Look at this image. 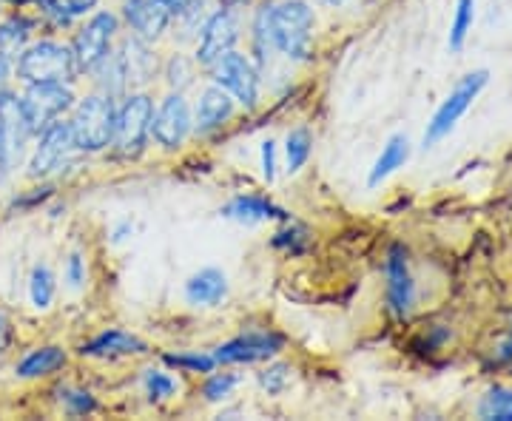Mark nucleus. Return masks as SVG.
<instances>
[{"label":"nucleus","instance_id":"obj_40","mask_svg":"<svg viewBox=\"0 0 512 421\" xmlns=\"http://www.w3.org/2000/svg\"><path fill=\"white\" fill-rule=\"evenodd\" d=\"M15 83V57L0 55V92Z\"/></svg>","mask_w":512,"mask_h":421},{"label":"nucleus","instance_id":"obj_30","mask_svg":"<svg viewBox=\"0 0 512 421\" xmlns=\"http://www.w3.org/2000/svg\"><path fill=\"white\" fill-rule=\"evenodd\" d=\"M256 387L265 393V396H271V399H282L288 390L296 382V367L291 362H285V359H271V362H262V367L256 370Z\"/></svg>","mask_w":512,"mask_h":421},{"label":"nucleus","instance_id":"obj_43","mask_svg":"<svg viewBox=\"0 0 512 421\" xmlns=\"http://www.w3.org/2000/svg\"><path fill=\"white\" fill-rule=\"evenodd\" d=\"M504 353H501V359H504V362H512V333H510V339H507V345H504Z\"/></svg>","mask_w":512,"mask_h":421},{"label":"nucleus","instance_id":"obj_35","mask_svg":"<svg viewBox=\"0 0 512 421\" xmlns=\"http://www.w3.org/2000/svg\"><path fill=\"white\" fill-rule=\"evenodd\" d=\"M478 419L484 421H512V387H490L478 402Z\"/></svg>","mask_w":512,"mask_h":421},{"label":"nucleus","instance_id":"obj_1","mask_svg":"<svg viewBox=\"0 0 512 421\" xmlns=\"http://www.w3.org/2000/svg\"><path fill=\"white\" fill-rule=\"evenodd\" d=\"M316 9L311 0H268V32L276 55L291 63L316 60Z\"/></svg>","mask_w":512,"mask_h":421},{"label":"nucleus","instance_id":"obj_38","mask_svg":"<svg viewBox=\"0 0 512 421\" xmlns=\"http://www.w3.org/2000/svg\"><path fill=\"white\" fill-rule=\"evenodd\" d=\"M18 342V328H15V319L0 308V359L12 356Z\"/></svg>","mask_w":512,"mask_h":421},{"label":"nucleus","instance_id":"obj_31","mask_svg":"<svg viewBox=\"0 0 512 421\" xmlns=\"http://www.w3.org/2000/svg\"><path fill=\"white\" fill-rule=\"evenodd\" d=\"M242 385V376L234 373V370H228V367H214L211 373H205L202 376L200 387H197V396H200L202 404H225L234 393H237V387Z\"/></svg>","mask_w":512,"mask_h":421},{"label":"nucleus","instance_id":"obj_8","mask_svg":"<svg viewBox=\"0 0 512 421\" xmlns=\"http://www.w3.org/2000/svg\"><path fill=\"white\" fill-rule=\"evenodd\" d=\"M239 40H242V9L217 3L211 9V15L202 20L200 32L194 37V55L191 57H194V63L205 72L222 55H228L231 49H237Z\"/></svg>","mask_w":512,"mask_h":421},{"label":"nucleus","instance_id":"obj_12","mask_svg":"<svg viewBox=\"0 0 512 421\" xmlns=\"http://www.w3.org/2000/svg\"><path fill=\"white\" fill-rule=\"evenodd\" d=\"M18 94L23 117L35 134L60 117H69L77 100V89L72 83H23Z\"/></svg>","mask_w":512,"mask_h":421},{"label":"nucleus","instance_id":"obj_34","mask_svg":"<svg viewBox=\"0 0 512 421\" xmlns=\"http://www.w3.org/2000/svg\"><path fill=\"white\" fill-rule=\"evenodd\" d=\"M476 23V0H456V12L450 20V35H447V49L461 52L467 46V37Z\"/></svg>","mask_w":512,"mask_h":421},{"label":"nucleus","instance_id":"obj_36","mask_svg":"<svg viewBox=\"0 0 512 421\" xmlns=\"http://www.w3.org/2000/svg\"><path fill=\"white\" fill-rule=\"evenodd\" d=\"M63 288L69 293H83L89 288V257L83 248H74L63 257Z\"/></svg>","mask_w":512,"mask_h":421},{"label":"nucleus","instance_id":"obj_11","mask_svg":"<svg viewBox=\"0 0 512 421\" xmlns=\"http://www.w3.org/2000/svg\"><path fill=\"white\" fill-rule=\"evenodd\" d=\"M194 137V109L185 92H168L154 103L151 117V146L165 154H177Z\"/></svg>","mask_w":512,"mask_h":421},{"label":"nucleus","instance_id":"obj_27","mask_svg":"<svg viewBox=\"0 0 512 421\" xmlns=\"http://www.w3.org/2000/svg\"><path fill=\"white\" fill-rule=\"evenodd\" d=\"M140 390H143V396H146L148 404H154V407H160V404L174 402L177 396H180V379L174 376V370H168V367L160 362V365H146L140 370Z\"/></svg>","mask_w":512,"mask_h":421},{"label":"nucleus","instance_id":"obj_14","mask_svg":"<svg viewBox=\"0 0 512 421\" xmlns=\"http://www.w3.org/2000/svg\"><path fill=\"white\" fill-rule=\"evenodd\" d=\"M77 359L89 362H123V359H143L151 356V345L140 333L126 328H103L74 348Z\"/></svg>","mask_w":512,"mask_h":421},{"label":"nucleus","instance_id":"obj_2","mask_svg":"<svg viewBox=\"0 0 512 421\" xmlns=\"http://www.w3.org/2000/svg\"><path fill=\"white\" fill-rule=\"evenodd\" d=\"M83 77L74 60L72 43L55 35H37L15 57V83H72Z\"/></svg>","mask_w":512,"mask_h":421},{"label":"nucleus","instance_id":"obj_33","mask_svg":"<svg viewBox=\"0 0 512 421\" xmlns=\"http://www.w3.org/2000/svg\"><path fill=\"white\" fill-rule=\"evenodd\" d=\"M282 154H285V171L288 174H299L305 165L311 163L313 157V131L308 126H293L288 134H285V146H282Z\"/></svg>","mask_w":512,"mask_h":421},{"label":"nucleus","instance_id":"obj_32","mask_svg":"<svg viewBox=\"0 0 512 421\" xmlns=\"http://www.w3.org/2000/svg\"><path fill=\"white\" fill-rule=\"evenodd\" d=\"M200 72L202 69L194 63V57L183 55V52H171V57L160 63V77H165L168 92H188Z\"/></svg>","mask_w":512,"mask_h":421},{"label":"nucleus","instance_id":"obj_13","mask_svg":"<svg viewBox=\"0 0 512 421\" xmlns=\"http://www.w3.org/2000/svg\"><path fill=\"white\" fill-rule=\"evenodd\" d=\"M180 9H183L180 0H123L117 15L123 20V29H128V35L154 46L174 29Z\"/></svg>","mask_w":512,"mask_h":421},{"label":"nucleus","instance_id":"obj_24","mask_svg":"<svg viewBox=\"0 0 512 421\" xmlns=\"http://www.w3.org/2000/svg\"><path fill=\"white\" fill-rule=\"evenodd\" d=\"M60 293V276L49 262H35L26 276V302L35 313H49Z\"/></svg>","mask_w":512,"mask_h":421},{"label":"nucleus","instance_id":"obj_29","mask_svg":"<svg viewBox=\"0 0 512 421\" xmlns=\"http://www.w3.org/2000/svg\"><path fill=\"white\" fill-rule=\"evenodd\" d=\"M160 362L180 376H197V379L211 373L214 367H220L211 350H163Z\"/></svg>","mask_w":512,"mask_h":421},{"label":"nucleus","instance_id":"obj_23","mask_svg":"<svg viewBox=\"0 0 512 421\" xmlns=\"http://www.w3.org/2000/svg\"><path fill=\"white\" fill-rule=\"evenodd\" d=\"M49 399L69 419H89V416H97L103 410V402L89 387H80L74 382H60V379H55V385L49 390Z\"/></svg>","mask_w":512,"mask_h":421},{"label":"nucleus","instance_id":"obj_44","mask_svg":"<svg viewBox=\"0 0 512 421\" xmlns=\"http://www.w3.org/2000/svg\"><path fill=\"white\" fill-rule=\"evenodd\" d=\"M3 12H6V9H3V6H0V15H3Z\"/></svg>","mask_w":512,"mask_h":421},{"label":"nucleus","instance_id":"obj_18","mask_svg":"<svg viewBox=\"0 0 512 421\" xmlns=\"http://www.w3.org/2000/svg\"><path fill=\"white\" fill-rule=\"evenodd\" d=\"M220 217L228 222H237L245 228H254L262 222H282L293 217L288 208H282L279 202L271 200L268 194H234L228 202L220 205Z\"/></svg>","mask_w":512,"mask_h":421},{"label":"nucleus","instance_id":"obj_41","mask_svg":"<svg viewBox=\"0 0 512 421\" xmlns=\"http://www.w3.org/2000/svg\"><path fill=\"white\" fill-rule=\"evenodd\" d=\"M313 3H319L325 9H342V6H348L350 0H313Z\"/></svg>","mask_w":512,"mask_h":421},{"label":"nucleus","instance_id":"obj_21","mask_svg":"<svg viewBox=\"0 0 512 421\" xmlns=\"http://www.w3.org/2000/svg\"><path fill=\"white\" fill-rule=\"evenodd\" d=\"M97 9V0H29V12H35L43 29L66 32Z\"/></svg>","mask_w":512,"mask_h":421},{"label":"nucleus","instance_id":"obj_19","mask_svg":"<svg viewBox=\"0 0 512 421\" xmlns=\"http://www.w3.org/2000/svg\"><path fill=\"white\" fill-rule=\"evenodd\" d=\"M231 293V282L228 274L217 268V265H205L200 271L188 276L183 282V299L188 308H197V311H214L220 308L222 302L228 299Z\"/></svg>","mask_w":512,"mask_h":421},{"label":"nucleus","instance_id":"obj_26","mask_svg":"<svg viewBox=\"0 0 512 421\" xmlns=\"http://www.w3.org/2000/svg\"><path fill=\"white\" fill-rule=\"evenodd\" d=\"M313 245H316V237H313V231L305 225V222L288 220L276 222V231L271 234V248H274L276 254H282V257H308L313 251Z\"/></svg>","mask_w":512,"mask_h":421},{"label":"nucleus","instance_id":"obj_37","mask_svg":"<svg viewBox=\"0 0 512 421\" xmlns=\"http://www.w3.org/2000/svg\"><path fill=\"white\" fill-rule=\"evenodd\" d=\"M259 168H262V183L274 185L276 171H279V157H276V140H262L259 146Z\"/></svg>","mask_w":512,"mask_h":421},{"label":"nucleus","instance_id":"obj_7","mask_svg":"<svg viewBox=\"0 0 512 421\" xmlns=\"http://www.w3.org/2000/svg\"><path fill=\"white\" fill-rule=\"evenodd\" d=\"M487 83H490V72H487V69H476V72L464 74V77L458 80L456 86H453V92L447 94L439 103V109L433 111V117H430V123H427V129H424V137H421V148H424V151L436 148L441 140H447V137L456 131V126L461 123V117L473 109V103H476L478 97H481V92L487 89Z\"/></svg>","mask_w":512,"mask_h":421},{"label":"nucleus","instance_id":"obj_39","mask_svg":"<svg viewBox=\"0 0 512 421\" xmlns=\"http://www.w3.org/2000/svg\"><path fill=\"white\" fill-rule=\"evenodd\" d=\"M134 222L131 220H120V222H114V228L109 231V242L111 245H123V242H128V239L134 237Z\"/></svg>","mask_w":512,"mask_h":421},{"label":"nucleus","instance_id":"obj_5","mask_svg":"<svg viewBox=\"0 0 512 421\" xmlns=\"http://www.w3.org/2000/svg\"><path fill=\"white\" fill-rule=\"evenodd\" d=\"M74 160H80V154L74 148L72 126L66 117H60L35 134L29 154L23 160V168H26L23 174L26 180H57L63 171L72 168Z\"/></svg>","mask_w":512,"mask_h":421},{"label":"nucleus","instance_id":"obj_20","mask_svg":"<svg viewBox=\"0 0 512 421\" xmlns=\"http://www.w3.org/2000/svg\"><path fill=\"white\" fill-rule=\"evenodd\" d=\"M117 52L126 63L128 86L131 89H148V83L160 74V60L154 55V46L140 37L126 35L117 40Z\"/></svg>","mask_w":512,"mask_h":421},{"label":"nucleus","instance_id":"obj_16","mask_svg":"<svg viewBox=\"0 0 512 421\" xmlns=\"http://www.w3.org/2000/svg\"><path fill=\"white\" fill-rule=\"evenodd\" d=\"M384 302L393 319H407L416 308V279L404 245H390L384 257Z\"/></svg>","mask_w":512,"mask_h":421},{"label":"nucleus","instance_id":"obj_3","mask_svg":"<svg viewBox=\"0 0 512 421\" xmlns=\"http://www.w3.org/2000/svg\"><path fill=\"white\" fill-rule=\"evenodd\" d=\"M66 120L72 126L74 148L80 157L106 154L114 140V126H117V97L97 92V89L77 94Z\"/></svg>","mask_w":512,"mask_h":421},{"label":"nucleus","instance_id":"obj_28","mask_svg":"<svg viewBox=\"0 0 512 421\" xmlns=\"http://www.w3.org/2000/svg\"><path fill=\"white\" fill-rule=\"evenodd\" d=\"M57 197V180H29L26 188L15 191L9 202H6V211L9 214H35L40 208H46L49 202Z\"/></svg>","mask_w":512,"mask_h":421},{"label":"nucleus","instance_id":"obj_22","mask_svg":"<svg viewBox=\"0 0 512 421\" xmlns=\"http://www.w3.org/2000/svg\"><path fill=\"white\" fill-rule=\"evenodd\" d=\"M43 29V23L29 9H6L0 15V55L18 57L23 46H29Z\"/></svg>","mask_w":512,"mask_h":421},{"label":"nucleus","instance_id":"obj_10","mask_svg":"<svg viewBox=\"0 0 512 421\" xmlns=\"http://www.w3.org/2000/svg\"><path fill=\"white\" fill-rule=\"evenodd\" d=\"M288 348V336L276 328H248L211 350L220 367H248L271 362Z\"/></svg>","mask_w":512,"mask_h":421},{"label":"nucleus","instance_id":"obj_25","mask_svg":"<svg viewBox=\"0 0 512 421\" xmlns=\"http://www.w3.org/2000/svg\"><path fill=\"white\" fill-rule=\"evenodd\" d=\"M410 154H413V148H410L407 134L387 137V143L382 146V154L376 157V163L370 165V171H367V188H379L382 183H387L399 168L407 165Z\"/></svg>","mask_w":512,"mask_h":421},{"label":"nucleus","instance_id":"obj_17","mask_svg":"<svg viewBox=\"0 0 512 421\" xmlns=\"http://www.w3.org/2000/svg\"><path fill=\"white\" fill-rule=\"evenodd\" d=\"M191 109H194V137L222 134L242 111L237 106V100L225 89H220L217 83H211V80L202 86L200 94H197V103Z\"/></svg>","mask_w":512,"mask_h":421},{"label":"nucleus","instance_id":"obj_9","mask_svg":"<svg viewBox=\"0 0 512 421\" xmlns=\"http://www.w3.org/2000/svg\"><path fill=\"white\" fill-rule=\"evenodd\" d=\"M208 80L217 83L220 89L231 94L237 100L242 111H256L262 103V72L256 69L248 52L231 49L228 55H222L214 66L205 69Z\"/></svg>","mask_w":512,"mask_h":421},{"label":"nucleus","instance_id":"obj_15","mask_svg":"<svg viewBox=\"0 0 512 421\" xmlns=\"http://www.w3.org/2000/svg\"><path fill=\"white\" fill-rule=\"evenodd\" d=\"M72 350L60 342H40L20 353L12 362V376L26 385H37V382H55L60 379L69 365H72Z\"/></svg>","mask_w":512,"mask_h":421},{"label":"nucleus","instance_id":"obj_6","mask_svg":"<svg viewBox=\"0 0 512 421\" xmlns=\"http://www.w3.org/2000/svg\"><path fill=\"white\" fill-rule=\"evenodd\" d=\"M120 32H123V20L111 9H94L89 18H83L74 26L69 43H72L74 60L83 80L92 77L103 66V60L114 52Z\"/></svg>","mask_w":512,"mask_h":421},{"label":"nucleus","instance_id":"obj_4","mask_svg":"<svg viewBox=\"0 0 512 421\" xmlns=\"http://www.w3.org/2000/svg\"><path fill=\"white\" fill-rule=\"evenodd\" d=\"M151 117L154 94L148 89H131L117 100V126L109 148L117 160L134 163L151 148Z\"/></svg>","mask_w":512,"mask_h":421},{"label":"nucleus","instance_id":"obj_42","mask_svg":"<svg viewBox=\"0 0 512 421\" xmlns=\"http://www.w3.org/2000/svg\"><path fill=\"white\" fill-rule=\"evenodd\" d=\"M217 3H225V6H237V9H242V6H251L254 0H217Z\"/></svg>","mask_w":512,"mask_h":421}]
</instances>
